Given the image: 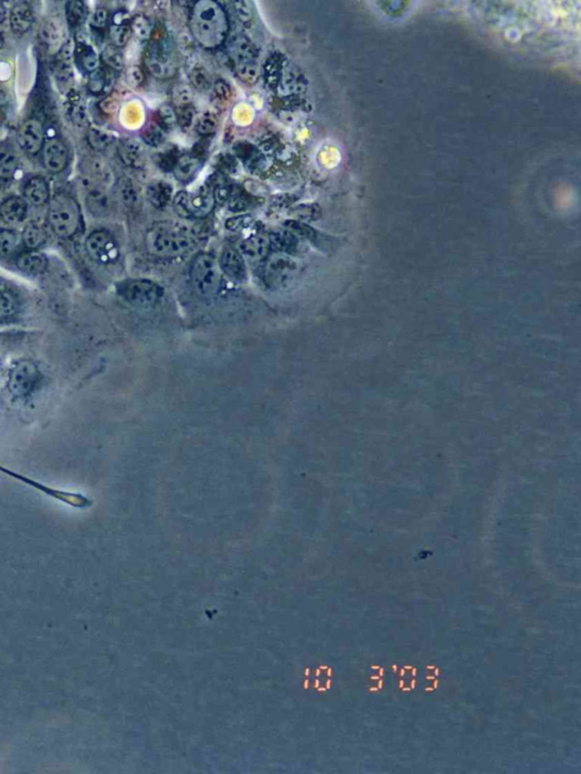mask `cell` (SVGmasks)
I'll return each instance as SVG.
<instances>
[{"label":"cell","instance_id":"cell-1","mask_svg":"<svg viewBox=\"0 0 581 774\" xmlns=\"http://www.w3.org/2000/svg\"><path fill=\"white\" fill-rule=\"evenodd\" d=\"M190 31L202 48L213 50L226 41L230 21L221 3L214 0H199L190 15Z\"/></svg>","mask_w":581,"mask_h":774},{"label":"cell","instance_id":"cell-2","mask_svg":"<svg viewBox=\"0 0 581 774\" xmlns=\"http://www.w3.org/2000/svg\"><path fill=\"white\" fill-rule=\"evenodd\" d=\"M150 252L163 258L183 256L193 246V239L184 228L172 224L156 225L147 234Z\"/></svg>","mask_w":581,"mask_h":774},{"label":"cell","instance_id":"cell-3","mask_svg":"<svg viewBox=\"0 0 581 774\" xmlns=\"http://www.w3.org/2000/svg\"><path fill=\"white\" fill-rule=\"evenodd\" d=\"M48 221L58 237L63 239L73 237L81 228L80 207L70 195L58 193L49 204Z\"/></svg>","mask_w":581,"mask_h":774},{"label":"cell","instance_id":"cell-4","mask_svg":"<svg viewBox=\"0 0 581 774\" xmlns=\"http://www.w3.org/2000/svg\"><path fill=\"white\" fill-rule=\"evenodd\" d=\"M192 286L200 298H214L219 288V266L210 253L201 252L195 256L190 268Z\"/></svg>","mask_w":581,"mask_h":774},{"label":"cell","instance_id":"cell-5","mask_svg":"<svg viewBox=\"0 0 581 774\" xmlns=\"http://www.w3.org/2000/svg\"><path fill=\"white\" fill-rule=\"evenodd\" d=\"M117 292L128 304L139 309H152L165 295L163 286L149 279H128L117 286Z\"/></svg>","mask_w":581,"mask_h":774},{"label":"cell","instance_id":"cell-6","mask_svg":"<svg viewBox=\"0 0 581 774\" xmlns=\"http://www.w3.org/2000/svg\"><path fill=\"white\" fill-rule=\"evenodd\" d=\"M144 65L156 79H170L177 72V61L170 42L165 39L151 41L144 54Z\"/></svg>","mask_w":581,"mask_h":774},{"label":"cell","instance_id":"cell-7","mask_svg":"<svg viewBox=\"0 0 581 774\" xmlns=\"http://www.w3.org/2000/svg\"><path fill=\"white\" fill-rule=\"evenodd\" d=\"M297 272V263L292 258L284 253H277L266 258L262 268V281L269 288H282L294 279Z\"/></svg>","mask_w":581,"mask_h":774},{"label":"cell","instance_id":"cell-8","mask_svg":"<svg viewBox=\"0 0 581 774\" xmlns=\"http://www.w3.org/2000/svg\"><path fill=\"white\" fill-rule=\"evenodd\" d=\"M41 379L38 366L30 360H22L14 366L8 377V390L15 397H23L32 393Z\"/></svg>","mask_w":581,"mask_h":774},{"label":"cell","instance_id":"cell-9","mask_svg":"<svg viewBox=\"0 0 581 774\" xmlns=\"http://www.w3.org/2000/svg\"><path fill=\"white\" fill-rule=\"evenodd\" d=\"M86 249L89 256L98 263L108 264L119 257V246L115 239L106 230H95L86 237Z\"/></svg>","mask_w":581,"mask_h":774},{"label":"cell","instance_id":"cell-10","mask_svg":"<svg viewBox=\"0 0 581 774\" xmlns=\"http://www.w3.org/2000/svg\"><path fill=\"white\" fill-rule=\"evenodd\" d=\"M17 139L23 150L28 154H38L43 146L45 139L41 123L37 119H28L19 128Z\"/></svg>","mask_w":581,"mask_h":774},{"label":"cell","instance_id":"cell-11","mask_svg":"<svg viewBox=\"0 0 581 774\" xmlns=\"http://www.w3.org/2000/svg\"><path fill=\"white\" fill-rule=\"evenodd\" d=\"M228 54L234 65L256 64L259 50L251 40L244 35H237L228 46Z\"/></svg>","mask_w":581,"mask_h":774},{"label":"cell","instance_id":"cell-12","mask_svg":"<svg viewBox=\"0 0 581 774\" xmlns=\"http://www.w3.org/2000/svg\"><path fill=\"white\" fill-rule=\"evenodd\" d=\"M43 163L50 173H61L68 161V151L61 141L50 140L43 147Z\"/></svg>","mask_w":581,"mask_h":774},{"label":"cell","instance_id":"cell-13","mask_svg":"<svg viewBox=\"0 0 581 774\" xmlns=\"http://www.w3.org/2000/svg\"><path fill=\"white\" fill-rule=\"evenodd\" d=\"M215 202L213 191L208 186H202L193 195L188 193V214L191 218H205L214 209Z\"/></svg>","mask_w":581,"mask_h":774},{"label":"cell","instance_id":"cell-14","mask_svg":"<svg viewBox=\"0 0 581 774\" xmlns=\"http://www.w3.org/2000/svg\"><path fill=\"white\" fill-rule=\"evenodd\" d=\"M221 267L225 275L228 276L230 279L241 283L246 281L248 275L246 261L237 250L232 248L224 250V252L221 253Z\"/></svg>","mask_w":581,"mask_h":774},{"label":"cell","instance_id":"cell-15","mask_svg":"<svg viewBox=\"0 0 581 774\" xmlns=\"http://www.w3.org/2000/svg\"><path fill=\"white\" fill-rule=\"evenodd\" d=\"M119 155L121 161L131 168H142L146 163V150L144 144L135 139H126L119 146Z\"/></svg>","mask_w":581,"mask_h":774},{"label":"cell","instance_id":"cell-16","mask_svg":"<svg viewBox=\"0 0 581 774\" xmlns=\"http://www.w3.org/2000/svg\"><path fill=\"white\" fill-rule=\"evenodd\" d=\"M201 167L202 160L199 156L184 155L179 156L173 173L177 181L188 184L197 177Z\"/></svg>","mask_w":581,"mask_h":774},{"label":"cell","instance_id":"cell-17","mask_svg":"<svg viewBox=\"0 0 581 774\" xmlns=\"http://www.w3.org/2000/svg\"><path fill=\"white\" fill-rule=\"evenodd\" d=\"M28 216V205L23 199L12 197L0 206V218L7 224H17Z\"/></svg>","mask_w":581,"mask_h":774},{"label":"cell","instance_id":"cell-18","mask_svg":"<svg viewBox=\"0 0 581 774\" xmlns=\"http://www.w3.org/2000/svg\"><path fill=\"white\" fill-rule=\"evenodd\" d=\"M241 255L249 257L251 259H266L270 252L268 237L253 235L239 244Z\"/></svg>","mask_w":581,"mask_h":774},{"label":"cell","instance_id":"cell-19","mask_svg":"<svg viewBox=\"0 0 581 774\" xmlns=\"http://www.w3.org/2000/svg\"><path fill=\"white\" fill-rule=\"evenodd\" d=\"M65 33H66V29H65L64 22L57 17L46 19L42 23L41 29H40V35H41L42 40L50 47L61 46L64 41Z\"/></svg>","mask_w":581,"mask_h":774},{"label":"cell","instance_id":"cell-20","mask_svg":"<svg viewBox=\"0 0 581 774\" xmlns=\"http://www.w3.org/2000/svg\"><path fill=\"white\" fill-rule=\"evenodd\" d=\"M47 264V258L43 253L31 250L19 257L17 265V268L26 275L37 276L45 272Z\"/></svg>","mask_w":581,"mask_h":774},{"label":"cell","instance_id":"cell-21","mask_svg":"<svg viewBox=\"0 0 581 774\" xmlns=\"http://www.w3.org/2000/svg\"><path fill=\"white\" fill-rule=\"evenodd\" d=\"M146 195H147L148 200L151 205L157 209L166 208L168 204L174 198L173 197V186H170V183L165 182V181L151 182L147 186Z\"/></svg>","mask_w":581,"mask_h":774},{"label":"cell","instance_id":"cell-22","mask_svg":"<svg viewBox=\"0 0 581 774\" xmlns=\"http://www.w3.org/2000/svg\"><path fill=\"white\" fill-rule=\"evenodd\" d=\"M24 195L32 205H45L50 195L48 183L41 176L31 177L24 186Z\"/></svg>","mask_w":581,"mask_h":774},{"label":"cell","instance_id":"cell-23","mask_svg":"<svg viewBox=\"0 0 581 774\" xmlns=\"http://www.w3.org/2000/svg\"><path fill=\"white\" fill-rule=\"evenodd\" d=\"M35 22L33 10L26 3H19L10 13V24L14 32L26 33Z\"/></svg>","mask_w":581,"mask_h":774},{"label":"cell","instance_id":"cell-24","mask_svg":"<svg viewBox=\"0 0 581 774\" xmlns=\"http://www.w3.org/2000/svg\"><path fill=\"white\" fill-rule=\"evenodd\" d=\"M268 240L270 250L284 255L295 252L300 246V240L286 230L273 232L269 234Z\"/></svg>","mask_w":581,"mask_h":774},{"label":"cell","instance_id":"cell-25","mask_svg":"<svg viewBox=\"0 0 581 774\" xmlns=\"http://www.w3.org/2000/svg\"><path fill=\"white\" fill-rule=\"evenodd\" d=\"M117 193L119 199L128 208H137L140 206V192L135 182L128 177H121L117 183Z\"/></svg>","mask_w":581,"mask_h":774},{"label":"cell","instance_id":"cell-26","mask_svg":"<svg viewBox=\"0 0 581 774\" xmlns=\"http://www.w3.org/2000/svg\"><path fill=\"white\" fill-rule=\"evenodd\" d=\"M23 244L30 250H37L47 241V230L37 221L26 225L22 233Z\"/></svg>","mask_w":581,"mask_h":774},{"label":"cell","instance_id":"cell-27","mask_svg":"<svg viewBox=\"0 0 581 774\" xmlns=\"http://www.w3.org/2000/svg\"><path fill=\"white\" fill-rule=\"evenodd\" d=\"M19 167V157L14 148L8 144L0 146V177L10 179Z\"/></svg>","mask_w":581,"mask_h":774},{"label":"cell","instance_id":"cell-28","mask_svg":"<svg viewBox=\"0 0 581 774\" xmlns=\"http://www.w3.org/2000/svg\"><path fill=\"white\" fill-rule=\"evenodd\" d=\"M154 122L168 133L177 126V112L172 106L163 105L155 114Z\"/></svg>","mask_w":581,"mask_h":774},{"label":"cell","instance_id":"cell-29","mask_svg":"<svg viewBox=\"0 0 581 774\" xmlns=\"http://www.w3.org/2000/svg\"><path fill=\"white\" fill-rule=\"evenodd\" d=\"M141 138L144 143L150 147H159L166 140V132L158 126L155 122L148 123L146 128L142 130Z\"/></svg>","mask_w":581,"mask_h":774},{"label":"cell","instance_id":"cell-30","mask_svg":"<svg viewBox=\"0 0 581 774\" xmlns=\"http://www.w3.org/2000/svg\"><path fill=\"white\" fill-rule=\"evenodd\" d=\"M284 228L288 230L290 234H293L294 237L299 239V240L313 241L316 239V230H313V228H310L309 225L306 224L304 221L290 219V221H285Z\"/></svg>","mask_w":581,"mask_h":774},{"label":"cell","instance_id":"cell-31","mask_svg":"<svg viewBox=\"0 0 581 774\" xmlns=\"http://www.w3.org/2000/svg\"><path fill=\"white\" fill-rule=\"evenodd\" d=\"M17 311V300L13 293L0 288V320L10 319Z\"/></svg>","mask_w":581,"mask_h":774},{"label":"cell","instance_id":"cell-32","mask_svg":"<svg viewBox=\"0 0 581 774\" xmlns=\"http://www.w3.org/2000/svg\"><path fill=\"white\" fill-rule=\"evenodd\" d=\"M109 35L112 39V46H115L117 48L124 47L132 37L131 26L128 23H125V24H114L112 23L109 28Z\"/></svg>","mask_w":581,"mask_h":774},{"label":"cell","instance_id":"cell-33","mask_svg":"<svg viewBox=\"0 0 581 774\" xmlns=\"http://www.w3.org/2000/svg\"><path fill=\"white\" fill-rule=\"evenodd\" d=\"M131 30L132 34H135L139 40L147 41L152 33V24L144 15H137L131 21Z\"/></svg>","mask_w":581,"mask_h":774},{"label":"cell","instance_id":"cell-34","mask_svg":"<svg viewBox=\"0 0 581 774\" xmlns=\"http://www.w3.org/2000/svg\"><path fill=\"white\" fill-rule=\"evenodd\" d=\"M190 81H191L192 87L199 90V91H207V90L213 88V80H211L210 74L208 73V70L202 66H197L193 68L190 73Z\"/></svg>","mask_w":581,"mask_h":774},{"label":"cell","instance_id":"cell-35","mask_svg":"<svg viewBox=\"0 0 581 774\" xmlns=\"http://www.w3.org/2000/svg\"><path fill=\"white\" fill-rule=\"evenodd\" d=\"M90 144L97 150H106L112 143V135L101 128L92 126L89 131Z\"/></svg>","mask_w":581,"mask_h":774},{"label":"cell","instance_id":"cell-36","mask_svg":"<svg viewBox=\"0 0 581 774\" xmlns=\"http://www.w3.org/2000/svg\"><path fill=\"white\" fill-rule=\"evenodd\" d=\"M101 59L112 70H121L124 68V56L115 46H107L101 54Z\"/></svg>","mask_w":581,"mask_h":774},{"label":"cell","instance_id":"cell-37","mask_svg":"<svg viewBox=\"0 0 581 774\" xmlns=\"http://www.w3.org/2000/svg\"><path fill=\"white\" fill-rule=\"evenodd\" d=\"M322 210L317 205H299L290 211L293 219L299 221H316L320 217Z\"/></svg>","mask_w":581,"mask_h":774},{"label":"cell","instance_id":"cell-38","mask_svg":"<svg viewBox=\"0 0 581 774\" xmlns=\"http://www.w3.org/2000/svg\"><path fill=\"white\" fill-rule=\"evenodd\" d=\"M179 158V150L176 148H170L168 150H164L163 152L157 155L155 161L157 166L164 172H173Z\"/></svg>","mask_w":581,"mask_h":774},{"label":"cell","instance_id":"cell-39","mask_svg":"<svg viewBox=\"0 0 581 774\" xmlns=\"http://www.w3.org/2000/svg\"><path fill=\"white\" fill-rule=\"evenodd\" d=\"M19 239L17 234L12 230H0V258H5L12 255L17 249Z\"/></svg>","mask_w":581,"mask_h":774},{"label":"cell","instance_id":"cell-40","mask_svg":"<svg viewBox=\"0 0 581 774\" xmlns=\"http://www.w3.org/2000/svg\"><path fill=\"white\" fill-rule=\"evenodd\" d=\"M234 72L243 83L255 84L259 79V70L256 64L234 65Z\"/></svg>","mask_w":581,"mask_h":774},{"label":"cell","instance_id":"cell-41","mask_svg":"<svg viewBox=\"0 0 581 774\" xmlns=\"http://www.w3.org/2000/svg\"><path fill=\"white\" fill-rule=\"evenodd\" d=\"M68 22L72 26H80L86 17V10L80 1H70L66 8Z\"/></svg>","mask_w":581,"mask_h":774},{"label":"cell","instance_id":"cell-42","mask_svg":"<svg viewBox=\"0 0 581 774\" xmlns=\"http://www.w3.org/2000/svg\"><path fill=\"white\" fill-rule=\"evenodd\" d=\"M218 128V119L214 114L207 112L200 117L197 124V132L202 137H210L215 135V132Z\"/></svg>","mask_w":581,"mask_h":774},{"label":"cell","instance_id":"cell-43","mask_svg":"<svg viewBox=\"0 0 581 774\" xmlns=\"http://www.w3.org/2000/svg\"><path fill=\"white\" fill-rule=\"evenodd\" d=\"M68 116L70 117V122L73 123L75 126L79 128H83L88 121V114H86V109L83 103L80 101H72L70 105L68 106Z\"/></svg>","mask_w":581,"mask_h":774},{"label":"cell","instance_id":"cell-44","mask_svg":"<svg viewBox=\"0 0 581 774\" xmlns=\"http://www.w3.org/2000/svg\"><path fill=\"white\" fill-rule=\"evenodd\" d=\"M234 5H235L234 8H235V13L239 17V22H242L243 26H253L255 17H256L253 6L246 1H237V3H234Z\"/></svg>","mask_w":581,"mask_h":774},{"label":"cell","instance_id":"cell-45","mask_svg":"<svg viewBox=\"0 0 581 774\" xmlns=\"http://www.w3.org/2000/svg\"><path fill=\"white\" fill-rule=\"evenodd\" d=\"M81 63L84 70L93 73L99 68V56L91 47H84L81 52Z\"/></svg>","mask_w":581,"mask_h":774},{"label":"cell","instance_id":"cell-46","mask_svg":"<svg viewBox=\"0 0 581 774\" xmlns=\"http://www.w3.org/2000/svg\"><path fill=\"white\" fill-rule=\"evenodd\" d=\"M108 83V74L101 68L95 70L91 73L89 81V89L95 93H99L107 87Z\"/></svg>","mask_w":581,"mask_h":774},{"label":"cell","instance_id":"cell-47","mask_svg":"<svg viewBox=\"0 0 581 774\" xmlns=\"http://www.w3.org/2000/svg\"><path fill=\"white\" fill-rule=\"evenodd\" d=\"M192 99H193V92L186 86H179L173 91V101L179 108L184 107V106L191 105Z\"/></svg>","mask_w":581,"mask_h":774},{"label":"cell","instance_id":"cell-48","mask_svg":"<svg viewBox=\"0 0 581 774\" xmlns=\"http://www.w3.org/2000/svg\"><path fill=\"white\" fill-rule=\"evenodd\" d=\"M195 119V109L191 105L184 106L179 108L177 112V124L184 130L191 128Z\"/></svg>","mask_w":581,"mask_h":774},{"label":"cell","instance_id":"cell-49","mask_svg":"<svg viewBox=\"0 0 581 774\" xmlns=\"http://www.w3.org/2000/svg\"><path fill=\"white\" fill-rule=\"evenodd\" d=\"M213 92H214L215 98L221 103H227L232 98V90H230V86L223 80H217L213 84Z\"/></svg>","mask_w":581,"mask_h":774},{"label":"cell","instance_id":"cell-50","mask_svg":"<svg viewBox=\"0 0 581 774\" xmlns=\"http://www.w3.org/2000/svg\"><path fill=\"white\" fill-rule=\"evenodd\" d=\"M251 223H253L251 216H249V215H239V216L227 219L226 228L232 230V232H239V230L249 228Z\"/></svg>","mask_w":581,"mask_h":774},{"label":"cell","instance_id":"cell-51","mask_svg":"<svg viewBox=\"0 0 581 774\" xmlns=\"http://www.w3.org/2000/svg\"><path fill=\"white\" fill-rule=\"evenodd\" d=\"M250 204L251 202H250L249 199L246 198V195L235 192V191H234L232 198L230 199V201L227 202L228 209L233 212H241V211L246 210L249 208Z\"/></svg>","mask_w":581,"mask_h":774},{"label":"cell","instance_id":"cell-52","mask_svg":"<svg viewBox=\"0 0 581 774\" xmlns=\"http://www.w3.org/2000/svg\"><path fill=\"white\" fill-rule=\"evenodd\" d=\"M188 192L179 191V192L173 198L174 209H175L176 212L183 218H191V216L188 214Z\"/></svg>","mask_w":581,"mask_h":774},{"label":"cell","instance_id":"cell-53","mask_svg":"<svg viewBox=\"0 0 581 774\" xmlns=\"http://www.w3.org/2000/svg\"><path fill=\"white\" fill-rule=\"evenodd\" d=\"M213 230H214V228H213L210 221H206L205 218H200V221L193 226L192 233L198 239H205L213 233Z\"/></svg>","mask_w":581,"mask_h":774},{"label":"cell","instance_id":"cell-54","mask_svg":"<svg viewBox=\"0 0 581 774\" xmlns=\"http://www.w3.org/2000/svg\"><path fill=\"white\" fill-rule=\"evenodd\" d=\"M126 81L133 88H139L141 84L144 83V72L141 70L140 68L133 66L130 68L126 72Z\"/></svg>","mask_w":581,"mask_h":774},{"label":"cell","instance_id":"cell-55","mask_svg":"<svg viewBox=\"0 0 581 774\" xmlns=\"http://www.w3.org/2000/svg\"><path fill=\"white\" fill-rule=\"evenodd\" d=\"M108 19V12L104 10V8H99V10H97L96 12L92 14V17H91V19H90V23H91V26H93L95 29H104V28L107 26Z\"/></svg>","mask_w":581,"mask_h":774},{"label":"cell","instance_id":"cell-56","mask_svg":"<svg viewBox=\"0 0 581 774\" xmlns=\"http://www.w3.org/2000/svg\"><path fill=\"white\" fill-rule=\"evenodd\" d=\"M91 200H92V205L95 206L97 211L104 212V211L108 207V200L106 198L101 192H95L91 195Z\"/></svg>","mask_w":581,"mask_h":774},{"label":"cell","instance_id":"cell-57","mask_svg":"<svg viewBox=\"0 0 581 774\" xmlns=\"http://www.w3.org/2000/svg\"><path fill=\"white\" fill-rule=\"evenodd\" d=\"M8 98H10V96H8L6 90L0 87V106L6 105L8 103Z\"/></svg>","mask_w":581,"mask_h":774},{"label":"cell","instance_id":"cell-58","mask_svg":"<svg viewBox=\"0 0 581 774\" xmlns=\"http://www.w3.org/2000/svg\"><path fill=\"white\" fill-rule=\"evenodd\" d=\"M5 19H6V10L3 3L0 1V23H3Z\"/></svg>","mask_w":581,"mask_h":774},{"label":"cell","instance_id":"cell-59","mask_svg":"<svg viewBox=\"0 0 581 774\" xmlns=\"http://www.w3.org/2000/svg\"><path fill=\"white\" fill-rule=\"evenodd\" d=\"M3 37H1V35H0V48H1V47H3Z\"/></svg>","mask_w":581,"mask_h":774}]
</instances>
